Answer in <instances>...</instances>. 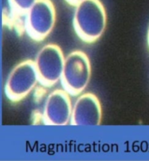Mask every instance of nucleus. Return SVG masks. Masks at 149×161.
Returning <instances> with one entry per match:
<instances>
[{"instance_id":"0eeeda50","label":"nucleus","mask_w":149,"mask_h":161,"mask_svg":"<svg viewBox=\"0 0 149 161\" xmlns=\"http://www.w3.org/2000/svg\"><path fill=\"white\" fill-rule=\"evenodd\" d=\"M102 109L99 98L93 93H85L79 97L73 105L70 125H100Z\"/></svg>"},{"instance_id":"9d476101","label":"nucleus","mask_w":149,"mask_h":161,"mask_svg":"<svg viewBox=\"0 0 149 161\" xmlns=\"http://www.w3.org/2000/svg\"><path fill=\"white\" fill-rule=\"evenodd\" d=\"M147 43H148V47H149V25H148V30H147Z\"/></svg>"},{"instance_id":"f03ea898","label":"nucleus","mask_w":149,"mask_h":161,"mask_svg":"<svg viewBox=\"0 0 149 161\" xmlns=\"http://www.w3.org/2000/svg\"><path fill=\"white\" fill-rule=\"evenodd\" d=\"M92 75L91 62L85 53L77 50L64 58L61 85L71 96H79L87 87Z\"/></svg>"},{"instance_id":"7ed1b4c3","label":"nucleus","mask_w":149,"mask_h":161,"mask_svg":"<svg viewBox=\"0 0 149 161\" xmlns=\"http://www.w3.org/2000/svg\"><path fill=\"white\" fill-rule=\"evenodd\" d=\"M56 22V9L52 0H37L26 12L25 30L33 40H44Z\"/></svg>"},{"instance_id":"39448f33","label":"nucleus","mask_w":149,"mask_h":161,"mask_svg":"<svg viewBox=\"0 0 149 161\" xmlns=\"http://www.w3.org/2000/svg\"><path fill=\"white\" fill-rule=\"evenodd\" d=\"M38 81L34 60H24L14 67L9 75L5 82L6 97L12 102H19L35 88Z\"/></svg>"},{"instance_id":"423d86ee","label":"nucleus","mask_w":149,"mask_h":161,"mask_svg":"<svg viewBox=\"0 0 149 161\" xmlns=\"http://www.w3.org/2000/svg\"><path fill=\"white\" fill-rule=\"evenodd\" d=\"M73 105L69 94L56 89L47 97L44 104L43 121L45 125L63 126L70 124Z\"/></svg>"},{"instance_id":"f257e3e1","label":"nucleus","mask_w":149,"mask_h":161,"mask_svg":"<svg viewBox=\"0 0 149 161\" xmlns=\"http://www.w3.org/2000/svg\"><path fill=\"white\" fill-rule=\"evenodd\" d=\"M106 20L105 6L100 0H83L76 5L73 27L81 40L93 43L103 35Z\"/></svg>"},{"instance_id":"6e6552de","label":"nucleus","mask_w":149,"mask_h":161,"mask_svg":"<svg viewBox=\"0 0 149 161\" xmlns=\"http://www.w3.org/2000/svg\"><path fill=\"white\" fill-rule=\"evenodd\" d=\"M37 0H9L13 11L18 14H24L28 12Z\"/></svg>"},{"instance_id":"1a4fd4ad","label":"nucleus","mask_w":149,"mask_h":161,"mask_svg":"<svg viewBox=\"0 0 149 161\" xmlns=\"http://www.w3.org/2000/svg\"><path fill=\"white\" fill-rule=\"evenodd\" d=\"M69 4H71V5H78V4H80V2H82L83 0H65Z\"/></svg>"},{"instance_id":"20e7f679","label":"nucleus","mask_w":149,"mask_h":161,"mask_svg":"<svg viewBox=\"0 0 149 161\" xmlns=\"http://www.w3.org/2000/svg\"><path fill=\"white\" fill-rule=\"evenodd\" d=\"M39 82L45 88L53 87L60 80L64 56L62 49L55 44L45 45L34 60Z\"/></svg>"}]
</instances>
